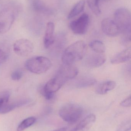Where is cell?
Wrapping results in <instances>:
<instances>
[{"mask_svg":"<svg viewBox=\"0 0 131 131\" xmlns=\"http://www.w3.org/2000/svg\"><path fill=\"white\" fill-rule=\"evenodd\" d=\"M23 75V72L20 69H17L12 73L11 78L14 81H19L22 78Z\"/></svg>","mask_w":131,"mask_h":131,"instance_id":"d4e9b609","label":"cell"},{"mask_svg":"<svg viewBox=\"0 0 131 131\" xmlns=\"http://www.w3.org/2000/svg\"><path fill=\"white\" fill-rule=\"evenodd\" d=\"M121 106L124 107H130L131 106V96H129L121 102Z\"/></svg>","mask_w":131,"mask_h":131,"instance_id":"4316f807","label":"cell"},{"mask_svg":"<svg viewBox=\"0 0 131 131\" xmlns=\"http://www.w3.org/2000/svg\"><path fill=\"white\" fill-rule=\"evenodd\" d=\"M33 43L26 39H20L16 41L13 45L15 53L21 57H26L31 53L34 50Z\"/></svg>","mask_w":131,"mask_h":131,"instance_id":"ba28073f","label":"cell"},{"mask_svg":"<svg viewBox=\"0 0 131 131\" xmlns=\"http://www.w3.org/2000/svg\"><path fill=\"white\" fill-rule=\"evenodd\" d=\"M131 48L129 47L115 55L112 59L111 63L113 64H119L125 63L130 59Z\"/></svg>","mask_w":131,"mask_h":131,"instance_id":"2e32d148","label":"cell"},{"mask_svg":"<svg viewBox=\"0 0 131 131\" xmlns=\"http://www.w3.org/2000/svg\"><path fill=\"white\" fill-rule=\"evenodd\" d=\"M96 116L93 114L87 116L71 131H88L96 121Z\"/></svg>","mask_w":131,"mask_h":131,"instance_id":"7c38bea8","label":"cell"},{"mask_svg":"<svg viewBox=\"0 0 131 131\" xmlns=\"http://www.w3.org/2000/svg\"><path fill=\"white\" fill-rule=\"evenodd\" d=\"M65 82L55 75L50 79L44 86L41 87L39 91L45 99L51 100L54 97V93L58 91Z\"/></svg>","mask_w":131,"mask_h":131,"instance_id":"8992f818","label":"cell"},{"mask_svg":"<svg viewBox=\"0 0 131 131\" xmlns=\"http://www.w3.org/2000/svg\"><path fill=\"white\" fill-rule=\"evenodd\" d=\"M96 82V80L91 77H84L80 79L75 83L77 88H84L89 87L94 84Z\"/></svg>","mask_w":131,"mask_h":131,"instance_id":"d6986e66","label":"cell"},{"mask_svg":"<svg viewBox=\"0 0 131 131\" xmlns=\"http://www.w3.org/2000/svg\"><path fill=\"white\" fill-rule=\"evenodd\" d=\"M78 73V69L74 66L63 64L60 67L56 75L65 82L76 77Z\"/></svg>","mask_w":131,"mask_h":131,"instance_id":"9c48e42d","label":"cell"},{"mask_svg":"<svg viewBox=\"0 0 131 131\" xmlns=\"http://www.w3.org/2000/svg\"><path fill=\"white\" fill-rule=\"evenodd\" d=\"M30 100L28 99H22L11 103H5L3 105L1 108L0 113L1 114H5L12 111L17 108L22 107L28 104Z\"/></svg>","mask_w":131,"mask_h":131,"instance_id":"9a60e30c","label":"cell"},{"mask_svg":"<svg viewBox=\"0 0 131 131\" xmlns=\"http://www.w3.org/2000/svg\"><path fill=\"white\" fill-rule=\"evenodd\" d=\"M101 28L103 32L109 37H115L120 32V29L115 21L110 18H105L102 20Z\"/></svg>","mask_w":131,"mask_h":131,"instance_id":"30bf717a","label":"cell"},{"mask_svg":"<svg viewBox=\"0 0 131 131\" xmlns=\"http://www.w3.org/2000/svg\"><path fill=\"white\" fill-rule=\"evenodd\" d=\"M67 128L64 127L62 128L53 131H67Z\"/></svg>","mask_w":131,"mask_h":131,"instance_id":"83f0119b","label":"cell"},{"mask_svg":"<svg viewBox=\"0 0 131 131\" xmlns=\"http://www.w3.org/2000/svg\"><path fill=\"white\" fill-rule=\"evenodd\" d=\"M83 109L77 104L68 103L64 105L59 110L61 118L65 122L73 124L77 122L82 116Z\"/></svg>","mask_w":131,"mask_h":131,"instance_id":"3957f363","label":"cell"},{"mask_svg":"<svg viewBox=\"0 0 131 131\" xmlns=\"http://www.w3.org/2000/svg\"><path fill=\"white\" fill-rule=\"evenodd\" d=\"M85 5V0H80L77 2L71 10L68 16V19H71L80 14L84 11Z\"/></svg>","mask_w":131,"mask_h":131,"instance_id":"ac0fdd59","label":"cell"},{"mask_svg":"<svg viewBox=\"0 0 131 131\" xmlns=\"http://www.w3.org/2000/svg\"><path fill=\"white\" fill-rule=\"evenodd\" d=\"M102 1H107V0H102Z\"/></svg>","mask_w":131,"mask_h":131,"instance_id":"f1b7e54d","label":"cell"},{"mask_svg":"<svg viewBox=\"0 0 131 131\" xmlns=\"http://www.w3.org/2000/svg\"><path fill=\"white\" fill-rule=\"evenodd\" d=\"M131 127V120H126L122 122L118 126L117 131H129L130 130Z\"/></svg>","mask_w":131,"mask_h":131,"instance_id":"603a6c76","label":"cell"},{"mask_svg":"<svg viewBox=\"0 0 131 131\" xmlns=\"http://www.w3.org/2000/svg\"><path fill=\"white\" fill-rule=\"evenodd\" d=\"M9 97L10 94L8 92H4L0 96V111L3 105L8 102Z\"/></svg>","mask_w":131,"mask_h":131,"instance_id":"cb8c5ba5","label":"cell"},{"mask_svg":"<svg viewBox=\"0 0 131 131\" xmlns=\"http://www.w3.org/2000/svg\"><path fill=\"white\" fill-rule=\"evenodd\" d=\"M89 46L92 50L96 53H103L105 52V46L104 43L100 41L97 40L92 41L89 44Z\"/></svg>","mask_w":131,"mask_h":131,"instance_id":"ffe728a7","label":"cell"},{"mask_svg":"<svg viewBox=\"0 0 131 131\" xmlns=\"http://www.w3.org/2000/svg\"><path fill=\"white\" fill-rule=\"evenodd\" d=\"M51 60L42 56L34 57L26 61L25 66L28 71L35 74H43L48 71L51 67Z\"/></svg>","mask_w":131,"mask_h":131,"instance_id":"5b68a950","label":"cell"},{"mask_svg":"<svg viewBox=\"0 0 131 131\" xmlns=\"http://www.w3.org/2000/svg\"><path fill=\"white\" fill-rule=\"evenodd\" d=\"M19 10L17 5L10 4L0 11V34L6 33L11 29Z\"/></svg>","mask_w":131,"mask_h":131,"instance_id":"7a4b0ae2","label":"cell"},{"mask_svg":"<svg viewBox=\"0 0 131 131\" xmlns=\"http://www.w3.org/2000/svg\"><path fill=\"white\" fill-rule=\"evenodd\" d=\"M8 55L6 52L0 48V65L6 61Z\"/></svg>","mask_w":131,"mask_h":131,"instance_id":"484cf974","label":"cell"},{"mask_svg":"<svg viewBox=\"0 0 131 131\" xmlns=\"http://www.w3.org/2000/svg\"><path fill=\"white\" fill-rule=\"evenodd\" d=\"M100 0H87L88 5L90 9L96 15L101 14V10L99 5Z\"/></svg>","mask_w":131,"mask_h":131,"instance_id":"7402d4cb","label":"cell"},{"mask_svg":"<svg viewBox=\"0 0 131 131\" xmlns=\"http://www.w3.org/2000/svg\"><path fill=\"white\" fill-rule=\"evenodd\" d=\"M86 51V45L83 41H78L66 48L62 57L64 64H73L83 59Z\"/></svg>","mask_w":131,"mask_h":131,"instance_id":"6da1fadb","label":"cell"},{"mask_svg":"<svg viewBox=\"0 0 131 131\" xmlns=\"http://www.w3.org/2000/svg\"><path fill=\"white\" fill-rule=\"evenodd\" d=\"M54 25L53 22H49L47 23L44 38V45L46 48L50 47L54 42Z\"/></svg>","mask_w":131,"mask_h":131,"instance_id":"5bb4252c","label":"cell"},{"mask_svg":"<svg viewBox=\"0 0 131 131\" xmlns=\"http://www.w3.org/2000/svg\"><path fill=\"white\" fill-rule=\"evenodd\" d=\"M116 86V82L114 81H109L104 82L100 84L97 87L96 92L98 94H105L108 92L113 90Z\"/></svg>","mask_w":131,"mask_h":131,"instance_id":"e0dca14e","label":"cell"},{"mask_svg":"<svg viewBox=\"0 0 131 131\" xmlns=\"http://www.w3.org/2000/svg\"><path fill=\"white\" fill-rule=\"evenodd\" d=\"M32 9L38 14L45 15H52L53 11L46 6L42 0H30Z\"/></svg>","mask_w":131,"mask_h":131,"instance_id":"4fadbf2b","label":"cell"},{"mask_svg":"<svg viewBox=\"0 0 131 131\" xmlns=\"http://www.w3.org/2000/svg\"><path fill=\"white\" fill-rule=\"evenodd\" d=\"M106 60L105 56L102 53L93 54L88 56L84 61L85 65L91 68H98L103 65Z\"/></svg>","mask_w":131,"mask_h":131,"instance_id":"8fae6325","label":"cell"},{"mask_svg":"<svg viewBox=\"0 0 131 131\" xmlns=\"http://www.w3.org/2000/svg\"><path fill=\"white\" fill-rule=\"evenodd\" d=\"M36 121L34 117H31L27 118L22 121L18 125L17 131H23L33 125Z\"/></svg>","mask_w":131,"mask_h":131,"instance_id":"44dd1931","label":"cell"},{"mask_svg":"<svg viewBox=\"0 0 131 131\" xmlns=\"http://www.w3.org/2000/svg\"><path fill=\"white\" fill-rule=\"evenodd\" d=\"M120 29L127 37L130 39L131 14L127 8H118L114 13V20Z\"/></svg>","mask_w":131,"mask_h":131,"instance_id":"277c9868","label":"cell"},{"mask_svg":"<svg viewBox=\"0 0 131 131\" xmlns=\"http://www.w3.org/2000/svg\"><path fill=\"white\" fill-rule=\"evenodd\" d=\"M89 22V15L84 13L77 19L71 21L69 26L72 32L75 34L83 35L87 30Z\"/></svg>","mask_w":131,"mask_h":131,"instance_id":"52a82bcc","label":"cell"}]
</instances>
